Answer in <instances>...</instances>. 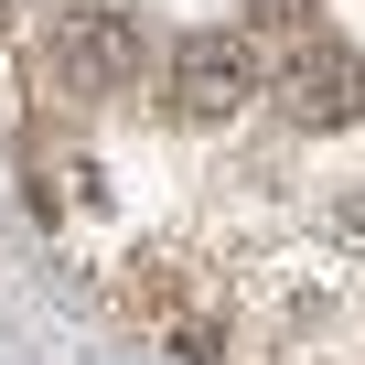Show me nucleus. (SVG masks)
I'll return each mask as SVG.
<instances>
[{
    "label": "nucleus",
    "mask_w": 365,
    "mask_h": 365,
    "mask_svg": "<svg viewBox=\"0 0 365 365\" xmlns=\"http://www.w3.org/2000/svg\"><path fill=\"white\" fill-rule=\"evenodd\" d=\"M54 86L65 97H129L140 65H150V22L129 11V0H65V22H54Z\"/></svg>",
    "instance_id": "1"
},
{
    "label": "nucleus",
    "mask_w": 365,
    "mask_h": 365,
    "mask_svg": "<svg viewBox=\"0 0 365 365\" xmlns=\"http://www.w3.org/2000/svg\"><path fill=\"white\" fill-rule=\"evenodd\" d=\"M322 0H247V33H312Z\"/></svg>",
    "instance_id": "4"
},
{
    "label": "nucleus",
    "mask_w": 365,
    "mask_h": 365,
    "mask_svg": "<svg viewBox=\"0 0 365 365\" xmlns=\"http://www.w3.org/2000/svg\"><path fill=\"white\" fill-rule=\"evenodd\" d=\"M258 86H269V65H258V43H247V33H194V43L172 54V118H194V129L247 118V108H258Z\"/></svg>",
    "instance_id": "2"
},
{
    "label": "nucleus",
    "mask_w": 365,
    "mask_h": 365,
    "mask_svg": "<svg viewBox=\"0 0 365 365\" xmlns=\"http://www.w3.org/2000/svg\"><path fill=\"white\" fill-rule=\"evenodd\" d=\"M269 86H279L290 129H354L365 118V54L344 33H301L290 65H269Z\"/></svg>",
    "instance_id": "3"
}]
</instances>
